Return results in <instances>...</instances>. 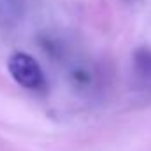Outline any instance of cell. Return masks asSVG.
I'll list each match as a JSON object with an SVG mask.
<instances>
[{"instance_id": "1", "label": "cell", "mask_w": 151, "mask_h": 151, "mask_svg": "<svg viewBox=\"0 0 151 151\" xmlns=\"http://www.w3.org/2000/svg\"><path fill=\"white\" fill-rule=\"evenodd\" d=\"M7 69L12 79L27 90H40L44 86V72L37 60L28 53H12L7 60Z\"/></svg>"}, {"instance_id": "2", "label": "cell", "mask_w": 151, "mask_h": 151, "mask_svg": "<svg viewBox=\"0 0 151 151\" xmlns=\"http://www.w3.org/2000/svg\"><path fill=\"white\" fill-rule=\"evenodd\" d=\"M134 79L139 91L151 93V51L139 47L134 53Z\"/></svg>"}]
</instances>
